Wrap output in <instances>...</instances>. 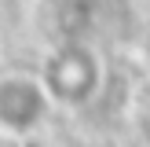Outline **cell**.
Listing matches in <instances>:
<instances>
[{
	"mask_svg": "<svg viewBox=\"0 0 150 147\" xmlns=\"http://www.w3.org/2000/svg\"><path fill=\"white\" fill-rule=\"evenodd\" d=\"M51 107L55 103L40 74H22V70L0 74V136L22 140L37 132Z\"/></svg>",
	"mask_w": 150,
	"mask_h": 147,
	"instance_id": "1",
	"label": "cell"
},
{
	"mask_svg": "<svg viewBox=\"0 0 150 147\" xmlns=\"http://www.w3.org/2000/svg\"><path fill=\"white\" fill-rule=\"evenodd\" d=\"M44 88H48L51 103H66L77 107L99 85V63L92 59L88 48H59L44 66Z\"/></svg>",
	"mask_w": 150,
	"mask_h": 147,
	"instance_id": "2",
	"label": "cell"
}]
</instances>
